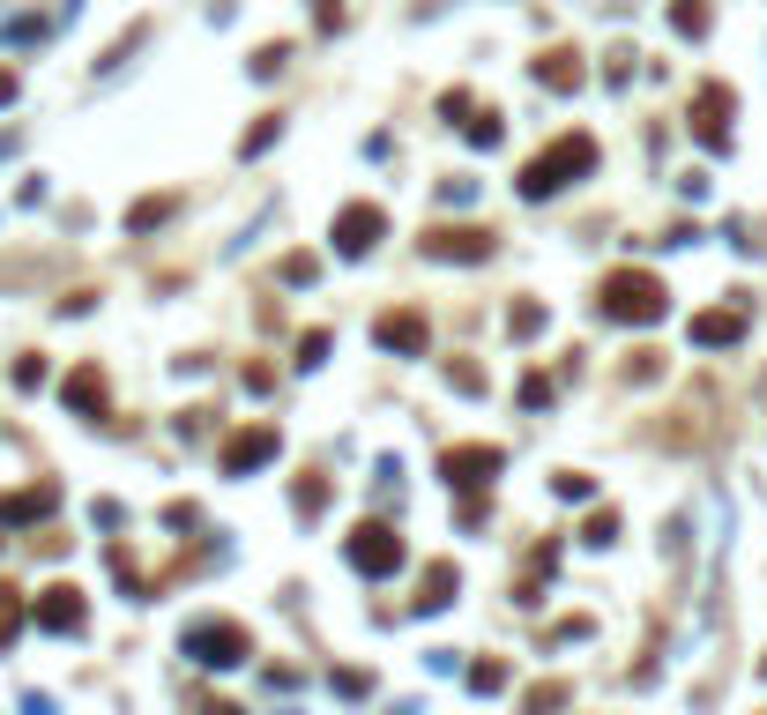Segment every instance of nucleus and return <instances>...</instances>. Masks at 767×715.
<instances>
[{"mask_svg": "<svg viewBox=\"0 0 767 715\" xmlns=\"http://www.w3.org/2000/svg\"><path fill=\"white\" fill-rule=\"evenodd\" d=\"M738 336H745V313H738V306H716V313L693 321V343H700V350H723V343H738Z\"/></svg>", "mask_w": 767, "mask_h": 715, "instance_id": "f8f14e48", "label": "nucleus"}, {"mask_svg": "<svg viewBox=\"0 0 767 715\" xmlns=\"http://www.w3.org/2000/svg\"><path fill=\"white\" fill-rule=\"evenodd\" d=\"M559 701H566V686H537V693H529V701H522V708H529V715H552Z\"/></svg>", "mask_w": 767, "mask_h": 715, "instance_id": "4be33fe9", "label": "nucleus"}, {"mask_svg": "<svg viewBox=\"0 0 767 715\" xmlns=\"http://www.w3.org/2000/svg\"><path fill=\"white\" fill-rule=\"evenodd\" d=\"M276 134H284V120H261L254 134H247V157H254V150H268V142H276Z\"/></svg>", "mask_w": 767, "mask_h": 715, "instance_id": "393cba45", "label": "nucleus"}, {"mask_svg": "<svg viewBox=\"0 0 767 715\" xmlns=\"http://www.w3.org/2000/svg\"><path fill=\"white\" fill-rule=\"evenodd\" d=\"M171 210H179V194H157V202H142V210H134L128 224H134V231H149V224H165Z\"/></svg>", "mask_w": 767, "mask_h": 715, "instance_id": "6ab92c4d", "label": "nucleus"}, {"mask_svg": "<svg viewBox=\"0 0 767 715\" xmlns=\"http://www.w3.org/2000/svg\"><path fill=\"white\" fill-rule=\"evenodd\" d=\"M202 671H239L247 656H254V633L247 627H231V619H194L187 627V641H179Z\"/></svg>", "mask_w": 767, "mask_h": 715, "instance_id": "7ed1b4c3", "label": "nucleus"}, {"mask_svg": "<svg viewBox=\"0 0 767 715\" xmlns=\"http://www.w3.org/2000/svg\"><path fill=\"white\" fill-rule=\"evenodd\" d=\"M589 165H597V142H589V134H559L552 150H537V157L522 165L514 187H522V202H544V194H559L566 179H582Z\"/></svg>", "mask_w": 767, "mask_h": 715, "instance_id": "f03ea898", "label": "nucleus"}, {"mask_svg": "<svg viewBox=\"0 0 767 715\" xmlns=\"http://www.w3.org/2000/svg\"><path fill=\"white\" fill-rule=\"evenodd\" d=\"M350 567H358V574H395V567H403V537H395L387 522H358V529H350Z\"/></svg>", "mask_w": 767, "mask_h": 715, "instance_id": "20e7f679", "label": "nucleus"}, {"mask_svg": "<svg viewBox=\"0 0 767 715\" xmlns=\"http://www.w3.org/2000/svg\"><path fill=\"white\" fill-rule=\"evenodd\" d=\"M276 455V425H254V432H231L224 440V477H247V469H261Z\"/></svg>", "mask_w": 767, "mask_h": 715, "instance_id": "9d476101", "label": "nucleus"}, {"mask_svg": "<svg viewBox=\"0 0 767 715\" xmlns=\"http://www.w3.org/2000/svg\"><path fill=\"white\" fill-rule=\"evenodd\" d=\"M597 313L603 321H626V329H648V321L671 313V291H663V276H648V269H611L597 284Z\"/></svg>", "mask_w": 767, "mask_h": 715, "instance_id": "f257e3e1", "label": "nucleus"}, {"mask_svg": "<svg viewBox=\"0 0 767 715\" xmlns=\"http://www.w3.org/2000/svg\"><path fill=\"white\" fill-rule=\"evenodd\" d=\"M15 633H23V589H8V582H0V648H8Z\"/></svg>", "mask_w": 767, "mask_h": 715, "instance_id": "a211bd4d", "label": "nucleus"}, {"mask_svg": "<svg viewBox=\"0 0 767 715\" xmlns=\"http://www.w3.org/2000/svg\"><path fill=\"white\" fill-rule=\"evenodd\" d=\"M52 500H60L52 485H31V492H15V500L0 492V522H38V514H52Z\"/></svg>", "mask_w": 767, "mask_h": 715, "instance_id": "4468645a", "label": "nucleus"}, {"mask_svg": "<svg viewBox=\"0 0 767 715\" xmlns=\"http://www.w3.org/2000/svg\"><path fill=\"white\" fill-rule=\"evenodd\" d=\"M537 83H544V90H559V97H574V90H582V52L552 45V52L537 60Z\"/></svg>", "mask_w": 767, "mask_h": 715, "instance_id": "9b49d317", "label": "nucleus"}, {"mask_svg": "<svg viewBox=\"0 0 767 715\" xmlns=\"http://www.w3.org/2000/svg\"><path fill=\"white\" fill-rule=\"evenodd\" d=\"M321 507H328V485H321V477H313V485H299V514H321Z\"/></svg>", "mask_w": 767, "mask_h": 715, "instance_id": "b1692460", "label": "nucleus"}, {"mask_svg": "<svg viewBox=\"0 0 767 715\" xmlns=\"http://www.w3.org/2000/svg\"><path fill=\"white\" fill-rule=\"evenodd\" d=\"M500 463H507L500 448H447V455H440V477H447L455 492H477V485L500 477Z\"/></svg>", "mask_w": 767, "mask_h": 715, "instance_id": "423d86ee", "label": "nucleus"}, {"mask_svg": "<svg viewBox=\"0 0 767 715\" xmlns=\"http://www.w3.org/2000/svg\"><path fill=\"white\" fill-rule=\"evenodd\" d=\"M730 112H738V97H730L723 83H700V97H693V134H700L708 150H723L730 142Z\"/></svg>", "mask_w": 767, "mask_h": 715, "instance_id": "0eeeda50", "label": "nucleus"}, {"mask_svg": "<svg viewBox=\"0 0 767 715\" xmlns=\"http://www.w3.org/2000/svg\"><path fill=\"white\" fill-rule=\"evenodd\" d=\"M373 336H381L387 350H426V313H410V306H403V313H381Z\"/></svg>", "mask_w": 767, "mask_h": 715, "instance_id": "ddd939ff", "label": "nucleus"}, {"mask_svg": "<svg viewBox=\"0 0 767 715\" xmlns=\"http://www.w3.org/2000/svg\"><path fill=\"white\" fill-rule=\"evenodd\" d=\"M387 231V210H373V202H350V210L336 216V253L343 261H358V253H373Z\"/></svg>", "mask_w": 767, "mask_h": 715, "instance_id": "39448f33", "label": "nucleus"}, {"mask_svg": "<svg viewBox=\"0 0 767 715\" xmlns=\"http://www.w3.org/2000/svg\"><path fill=\"white\" fill-rule=\"evenodd\" d=\"M447 596H455V567H447V559H432V567H426V596H418V604H426V611H440Z\"/></svg>", "mask_w": 767, "mask_h": 715, "instance_id": "f3484780", "label": "nucleus"}, {"mask_svg": "<svg viewBox=\"0 0 767 715\" xmlns=\"http://www.w3.org/2000/svg\"><path fill=\"white\" fill-rule=\"evenodd\" d=\"M708 23H716L708 0H679V8H671V31H679V38H708Z\"/></svg>", "mask_w": 767, "mask_h": 715, "instance_id": "dca6fc26", "label": "nucleus"}, {"mask_svg": "<svg viewBox=\"0 0 767 715\" xmlns=\"http://www.w3.org/2000/svg\"><path fill=\"white\" fill-rule=\"evenodd\" d=\"M463 127H469V142H484V150L500 142V112H477V120H463Z\"/></svg>", "mask_w": 767, "mask_h": 715, "instance_id": "412c9836", "label": "nucleus"}, {"mask_svg": "<svg viewBox=\"0 0 767 715\" xmlns=\"http://www.w3.org/2000/svg\"><path fill=\"white\" fill-rule=\"evenodd\" d=\"M611 529H619V514L603 507V514H589V529H582V537H589V545H611Z\"/></svg>", "mask_w": 767, "mask_h": 715, "instance_id": "5701e85b", "label": "nucleus"}, {"mask_svg": "<svg viewBox=\"0 0 767 715\" xmlns=\"http://www.w3.org/2000/svg\"><path fill=\"white\" fill-rule=\"evenodd\" d=\"M68 403H75L83 418H105V373H97V366H83V373L68 380Z\"/></svg>", "mask_w": 767, "mask_h": 715, "instance_id": "2eb2a0df", "label": "nucleus"}, {"mask_svg": "<svg viewBox=\"0 0 767 715\" xmlns=\"http://www.w3.org/2000/svg\"><path fill=\"white\" fill-rule=\"evenodd\" d=\"M83 619H89V604H83L75 582H52V589L38 596V627L45 633H83Z\"/></svg>", "mask_w": 767, "mask_h": 715, "instance_id": "6e6552de", "label": "nucleus"}, {"mask_svg": "<svg viewBox=\"0 0 767 715\" xmlns=\"http://www.w3.org/2000/svg\"><path fill=\"white\" fill-rule=\"evenodd\" d=\"M432 261H484L492 253V231L484 224H447V231H426Z\"/></svg>", "mask_w": 767, "mask_h": 715, "instance_id": "1a4fd4ad", "label": "nucleus"}, {"mask_svg": "<svg viewBox=\"0 0 767 715\" xmlns=\"http://www.w3.org/2000/svg\"><path fill=\"white\" fill-rule=\"evenodd\" d=\"M8 97H15V68H0V105H8Z\"/></svg>", "mask_w": 767, "mask_h": 715, "instance_id": "a878e982", "label": "nucleus"}, {"mask_svg": "<svg viewBox=\"0 0 767 715\" xmlns=\"http://www.w3.org/2000/svg\"><path fill=\"white\" fill-rule=\"evenodd\" d=\"M469 686H477V693H500V686H507V664H477Z\"/></svg>", "mask_w": 767, "mask_h": 715, "instance_id": "aec40b11", "label": "nucleus"}]
</instances>
